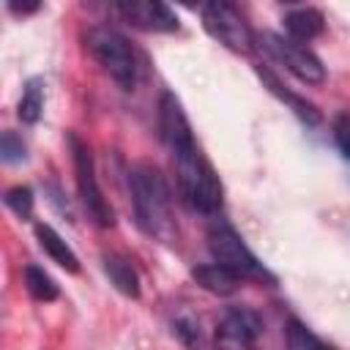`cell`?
Returning a JSON list of instances; mask_svg holds the SVG:
<instances>
[{
    "label": "cell",
    "mask_w": 350,
    "mask_h": 350,
    "mask_svg": "<svg viewBox=\"0 0 350 350\" xmlns=\"http://www.w3.org/2000/svg\"><path fill=\"white\" fill-rule=\"evenodd\" d=\"M129 189H131V202L139 227L161 241H170L175 232L172 224V197L167 178L161 170L150 161H139L129 170Z\"/></svg>",
    "instance_id": "cell-1"
},
{
    "label": "cell",
    "mask_w": 350,
    "mask_h": 350,
    "mask_svg": "<svg viewBox=\"0 0 350 350\" xmlns=\"http://www.w3.org/2000/svg\"><path fill=\"white\" fill-rule=\"evenodd\" d=\"M172 161H175V178H178L183 202L197 213L213 216L221 208V183H219L211 161L197 148V142L191 139V142L175 148Z\"/></svg>",
    "instance_id": "cell-2"
},
{
    "label": "cell",
    "mask_w": 350,
    "mask_h": 350,
    "mask_svg": "<svg viewBox=\"0 0 350 350\" xmlns=\"http://www.w3.org/2000/svg\"><path fill=\"white\" fill-rule=\"evenodd\" d=\"M208 249H211L213 262L230 268L241 279L273 282V276L265 271V265L252 254V249L243 243V238L235 232V227L227 224L224 219H213V224L208 227Z\"/></svg>",
    "instance_id": "cell-3"
},
{
    "label": "cell",
    "mask_w": 350,
    "mask_h": 350,
    "mask_svg": "<svg viewBox=\"0 0 350 350\" xmlns=\"http://www.w3.org/2000/svg\"><path fill=\"white\" fill-rule=\"evenodd\" d=\"M85 44L90 55L98 60V66L123 88L134 90L137 85V57L129 44V38L112 27H93L85 36Z\"/></svg>",
    "instance_id": "cell-4"
},
{
    "label": "cell",
    "mask_w": 350,
    "mask_h": 350,
    "mask_svg": "<svg viewBox=\"0 0 350 350\" xmlns=\"http://www.w3.org/2000/svg\"><path fill=\"white\" fill-rule=\"evenodd\" d=\"M68 145H71V159H74L77 189H79L82 205L88 208V213L93 216V221H96L98 227H112V224H115V213H112L109 202L104 200V194H101V189H98L90 148H88L77 134H68Z\"/></svg>",
    "instance_id": "cell-5"
},
{
    "label": "cell",
    "mask_w": 350,
    "mask_h": 350,
    "mask_svg": "<svg viewBox=\"0 0 350 350\" xmlns=\"http://www.w3.org/2000/svg\"><path fill=\"white\" fill-rule=\"evenodd\" d=\"M202 25L205 30L219 41L224 44L227 49L232 52H252L254 46V36H252V27L246 25V19L241 16V11L227 3V0H213V3H205L202 5Z\"/></svg>",
    "instance_id": "cell-6"
},
{
    "label": "cell",
    "mask_w": 350,
    "mask_h": 350,
    "mask_svg": "<svg viewBox=\"0 0 350 350\" xmlns=\"http://www.w3.org/2000/svg\"><path fill=\"white\" fill-rule=\"evenodd\" d=\"M260 41H262L265 52L273 60H279L301 82H306V85H323L325 82V68H323L320 57L312 49H306L304 44H295V41L276 36V33H262Z\"/></svg>",
    "instance_id": "cell-7"
},
{
    "label": "cell",
    "mask_w": 350,
    "mask_h": 350,
    "mask_svg": "<svg viewBox=\"0 0 350 350\" xmlns=\"http://www.w3.org/2000/svg\"><path fill=\"white\" fill-rule=\"evenodd\" d=\"M262 334V317L249 306H230L216 328L219 350H249Z\"/></svg>",
    "instance_id": "cell-8"
},
{
    "label": "cell",
    "mask_w": 350,
    "mask_h": 350,
    "mask_svg": "<svg viewBox=\"0 0 350 350\" xmlns=\"http://www.w3.org/2000/svg\"><path fill=\"white\" fill-rule=\"evenodd\" d=\"M115 8L129 25H134L139 30H153V33L178 30V14L167 3H159V0H123Z\"/></svg>",
    "instance_id": "cell-9"
},
{
    "label": "cell",
    "mask_w": 350,
    "mask_h": 350,
    "mask_svg": "<svg viewBox=\"0 0 350 350\" xmlns=\"http://www.w3.org/2000/svg\"><path fill=\"white\" fill-rule=\"evenodd\" d=\"M159 129H161V139L167 142L170 150H175V148H180V145L194 139L189 118H186L178 96L170 93V90H164L161 98H159Z\"/></svg>",
    "instance_id": "cell-10"
},
{
    "label": "cell",
    "mask_w": 350,
    "mask_h": 350,
    "mask_svg": "<svg viewBox=\"0 0 350 350\" xmlns=\"http://www.w3.org/2000/svg\"><path fill=\"white\" fill-rule=\"evenodd\" d=\"M284 30H287V38L295 41V44H306L312 38H317L323 33V11L320 8H312V5H298V8H290L284 14Z\"/></svg>",
    "instance_id": "cell-11"
},
{
    "label": "cell",
    "mask_w": 350,
    "mask_h": 350,
    "mask_svg": "<svg viewBox=\"0 0 350 350\" xmlns=\"http://www.w3.org/2000/svg\"><path fill=\"white\" fill-rule=\"evenodd\" d=\"M191 276L197 279V284H200L202 290H208V293H213V295H230V293H235L238 284H241V276L232 273L230 268L219 265V262L197 265V268L191 271Z\"/></svg>",
    "instance_id": "cell-12"
},
{
    "label": "cell",
    "mask_w": 350,
    "mask_h": 350,
    "mask_svg": "<svg viewBox=\"0 0 350 350\" xmlns=\"http://www.w3.org/2000/svg\"><path fill=\"white\" fill-rule=\"evenodd\" d=\"M257 74H260V79L268 85V90H271L273 96H279V98H282V101H284V104H287V107H290L301 120H306V123H312V126H314V123H320V112H317V107H314V104H309V101H306V98H301L298 93L287 90V88H284V85H282V82H279L268 68L257 66Z\"/></svg>",
    "instance_id": "cell-13"
},
{
    "label": "cell",
    "mask_w": 350,
    "mask_h": 350,
    "mask_svg": "<svg viewBox=\"0 0 350 350\" xmlns=\"http://www.w3.org/2000/svg\"><path fill=\"white\" fill-rule=\"evenodd\" d=\"M36 238H38V246L52 257V262H57L60 268H66V271H71V273L79 271L77 254L71 252V246H68L49 224H36Z\"/></svg>",
    "instance_id": "cell-14"
},
{
    "label": "cell",
    "mask_w": 350,
    "mask_h": 350,
    "mask_svg": "<svg viewBox=\"0 0 350 350\" xmlns=\"http://www.w3.org/2000/svg\"><path fill=\"white\" fill-rule=\"evenodd\" d=\"M104 271H107V276L112 279V284L123 295H129V298H137L139 295V276H137L134 265L126 257H120V254H104Z\"/></svg>",
    "instance_id": "cell-15"
},
{
    "label": "cell",
    "mask_w": 350,
    "mask_h": 350,
    "mask_svg": "<svg viewBox=\"0 0 350 350\" xmlns=\"http://www.w3.org/2000/svg\"><path fill=\"white\" fill-rule=\"evenodd\" d=\"M41 109H44V82L38 77H33L22 88V98H19L16 115H19L22 123H36L41 118Z\"/></svg>",
    "instance_id": "cell-16"
},
{
    "label": "cell",
    "mask_w": 350,
    "mask_h": 350,
    "mask_svg": "<svg viewBox=\"0 0 350 350\" xmlns=\"http://www.w3.org/2000/svg\"><path fill=\"white\" fill-rule=\"evenodd\" d=\"M25 287H27L30 298H36V301H55L60 295V290L52 282V276L44 268L33 265V262L25 268Z\"/></svg>",
    "instance_id": "cell-17"
},
{
    "label": "cell",
    "mask_w": 350,
    "mask_h": 350,
    "mask_svg": "<svg viewBox=\"0 0 350 350\" xmlns=\"http://www.w3.org/2000/svg\"><path fill=\"white\" fill-rule=\"evenodd\" d=\"M287 350H334L320 336H314L304 323L290 320L287 323Z\"/></svg>",
    "instance_id": "cell-18"
},
{
    "label": "cell",
    "mask_w": 350,
    "mask_h": 350,
    "mask_svg": "<svg viewBox=\"0 0 350 350\" xmlns=\"http://www.w3.org/2000/svg\"><path fill=\"white\" fill-rule=\"evenodd\" d=\"M3 200H5V205H8L19 219H30V213H33V191H30L27 186H14V189H8Z\"/></svg>",
    "instance_id": "cell-19"
},
{
    "label": "cell",
    "mask_w": 350,
    "mask_h": 350,
    "mask_svg": "<svg viewBox=\"0 0 350 350\" xmlns=\"http://www.w3.org/2000/svg\"><path fill=\"white\" fill-rule=\"evenodd\" d=\"M0 153H3V161L5 164H16L25 159V142L22 137H16L14 131H3L0 137Z\"/></svg>",
    "instance_id": "cell-20"
},
{
    "label": "cell",
    "mask_w": 350,
    "mask_h": 350,
    "mask_svg": "<svg viewBox=\"0 0 350 350\" xmlns=\"http://www.w3.org/2000/svg\"><path fill=\"white\" fill-rule=\"evenodd\" d=\"M175 334H178L180 342L189 345V347H197V345H200V325H197V320H194L191 314H180V317L175 320Z\"/></svg>",
    "instance_id": "cell-21"
},
{
    "label": "cell",
    "mask_w": 350,
    "mask_h": 350,
    "mask_svg": "<svg viewBox=\"0 0 350 350\" xmlns=\"http://www.w3.org/2000/svg\"><path fill=\"white\" fill-rule=\"evenodd\" d=\"M334 139H336V148L342 150V156L350 161V115L347 112H342L334 120Z\"/></svg>",
    "instance_id": "cell-22"
},
{
    "label": "cell",
    "mask_w": 350,
    "mask_h": 350,
    "mask_svg": "<svg viewBox=\"0 0 350 350\" xmlns=\"http://www.w3.org/2000/svg\"><path fill=\"white\" fill-rule=\"evenodd\" d=\"M8 8H11L14 14H33V11H38V8H41V3H33V5H19V3H8Z\"/></svg>",
    "instance_id": "cell-23"
}]
</instances>
